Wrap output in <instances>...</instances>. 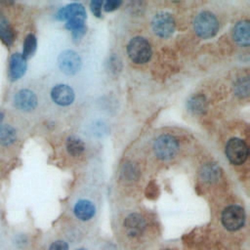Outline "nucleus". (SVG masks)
<instances>
[{"label":"nucleus","instance_id":"nucleus-17","mask_svg":"<svg viewBox=\"0 0 250 250\" xmlns=\"http://www.w3.org/2000/svg\"><path fill=\"white\" fill-rule=\"evenodd\" d=\"M37 47V40L36 37L33 34H27L23 41V47H22V57L26 60L30 58L36 51Z\"/></svg>","mask_w":250,"mask_h":250},{"label":"nucleus","instance_id":"nucleus-15","mask_svg":"<svg viewBox=\"0 0 250 250\" xmlns=\"http://www.w3.org/2000/svg\"><path fill=\"white\" fill-rule=\"evenodd\" d=\"M74 214L78 219L88 221L95 215V206L89 200H79L74 206Z\"/></svg>","mask_w":250,"mask_h":250},{"label":"nucleus","instance_id":"nucleus-27","mask_svg":"<svg viewBox=\"0 0 250 250\" xmlns=\"http://www.w3.org/2000/svg\"><path fill=\"white\" fill-rule=\"evenodd\" d=\"M163 250H172V249H163Z\"/></svg>","mask_w":250,"mask_h":250},{"label":"nucleus","instance_id":"nucleus-3","mask_svg":"<svg viewBox=\"0 0 250 250\" xmlns=\"http://www.w3.org/2000/svg\"><path fill=\"white\" fill-rule=\"evenodd\" d=\"M127 52L130 59L136 63H145L151 57L150 45L143 37L133 38L127 46Z\"/></svg>","mask_w":250,"mask_h":250},{"label":"nucleus","instance_id":"nucleus-7","mask_svg":"<svg viewBox=\"0 0 250 250\" xmlns=\"http://www.w3.org/2000/svg\"><path fill=\"white\" fill-rule=\"evenodd\" d=\"M152 29L160 37L170 36L175 29V21L170 14L160 13L152 20Z\"/></svg>","mask_w":250,"mask_h":250},{"label":"nucleus","instance_id":"nucleus-2","mask_svg":"<svg viewBox=\"0 0 250 250\" xmlns=\"http://www.w3.org/2000/svg\"><path fill=\"white\" fill-rule=\"evenodd\" d=\"M193 27L199 37L210 38L217 33L219 29V22L213 14L209 12H202L195 18Z\"/></svg>","mask_w":250,"mask_h":250},{"label":"nucleus","instance_id":"nucleus-8","mask_svg":"<svg viewBox=\"0 0 250 250\" xmlns=\"http://www.w3.org/2000/svg\"><path fill=\"white\" fill-rule=\"evenodd\" d=\"M59 66L62 72L71 75L75 74L81 67L80 57L73 51H63L59 57Z\"/></svg>","mask_w":250,"mask_h":250},{"label":"nucleus","instance_id":"nucleus-13","mask_svg":"<svg viewBox=\"0 0 250 250\" xmlns=\"http://www.w3.org/2000/svg\"><path fill=\"white\" fill-rule=\"evenodd\" d=\"M0 39L7 46H12L15 40V32L14 29L4 15V13L0 9Z\"/></svg>","mask_w":250,"mask_h":250},{"label":"nucleus","instance_id":"nucleus-20","mask_svg":"<svg viewBox=\"0 0 250 250\" xmlns=\"http://www.w3.org/2000/svg\"><path fill=\"white\" fill-rule=\"evenodd\" d=\"M218 172H219V170L216 166L208 165L203 168L201 174H202V177H204L206 179V181H211L218 177V175H219Z\"/></svg>","mask_w":250,"mask_h":250},{"label":"nucleus","instance_id":"nucleus-21","mask_svg":"<svg viewBox=\"0 0 250 250\" xmlns=\"http://www.w3.org/2000/svg\"><path fill=\"white\" fill-rule=\"evenodd\" d=\"M248 79H241L237 82L235 86V92L238 96H247L248 95Z\"/></svg>","mask_w":250,"mask_h":250},{"label":"nucleus","instance_id":"nucleus-22","mask_svg":"<svg viewBox=\"0 0 250 250\" xmlns=\"http://www.w3.org/2000/svg\"><path fill=\"white\" fill-rule=\"evenodd\" d=\"M102 6H103V1H92L90 4L91 11L96 17H101L102 16Z\"/></svg>","mask_w":250,"mask_h":250},{"label":"nucleus","instance_id":"nucleus-9","mask_svg":"<svg viewBox=\"0 0 250 250\" xmlns=\"http://www.w3.org/2000/svg\"><path fill=\"white\" fill-rule=\"evenodd\" d=\"M37 97L29 89H21L17 92L14 98L16 107L21 111H31L37 106Z\"/></svg>","mask_w":250,"mask_h":250},{"label":"nucleus","instance_id":"nucleus-10","mask_svg":"<svg viewBox=\"0 0 250 250\" xmlns=\"http://www.w3.org/2000/svg\"><path fill=\"white\" fill-rule=\"evenodd\" d=\"M26 60L20 53H15L10 58L9 78L11 81H17L21 78L26 71Z\"/></svg>","mask_w":250,"mask_h":250},{"label":"nucleus","instance_id":"nucleus-23","mask_svg":"<svg viewBox=\"0 0 250 250\" xmlns=\"http://www.w3.org/2000/svg\"><path fill=\"white\" fill-rule=\"evenodd\" d=\"M121 5V1H116V0H110L106 1L104 5V9L105 12H112L116 10L119 6Z\"/></svg>","mask_w":250,"mask_h":250},{"label":"nucleus","instance_id":"nucleus-1","mask_svg":"<svg viewBox=\"0 0 250 250\" xmlns=\"http://www.w3.org/2000/svg\"><path fill=\"white\" fill-rule=\"evenodd\" d=\"M56 18L60 21H67L65 27L74 31L85 27L84 21L86 19V11L81 4L72 3L60 9Z\"/></svg>","mask_w":250,"mask_h":250},{"label":"nucleus","instance_id":"nucleus-14","mask_svg":"<svg viewBox=\"0 0 250 250\" xmlns=\"http://www.w3.org/2000/svg\"><path fill=\"white\" fill-rule=\"evenodd\" d=\"M250 27L248 21H242L235 24L232 35L233 39L242 46H248L250 41V35H249Z\"/></svg>","mask_w":250,"mask_h":250},{"label":"nucleus","instance_id":"nucleus-24","mask_svg":"<svg viewBox=\"0 0 250 250\" xmlns=\"http://www.w3.org/2000/svg\"><path fill=\"white\" fill-rule=\"evenodd\" d=\"M49 250H68V246L66 242L62 240H57L51 244Z\"/></svg>","mask_w":250,"mask_h":250},{"label":"nucleus","instance_id":"nucleus-5","mask_svg":"<svg viewBox=\"0 0 250 250\" xmlns=\"http://www.w3.org/2000/svg\"><path fill=\"white\" fill-rule=\"evenodd\" d=\"M245 221L244 210L237 205H230L225 208L222 213V223L229 230H237Z\"/></svg>","mask_w":250,"mask_h":250},{"label":"nucleus","instance_id":"nucleus-25","mask_svg":"<svg viewBox=\"0 0 250 250\" xmlns=\"http://www.w3.org/2000/svg\"><path fill=\"white\" fill-rule=\"evenodd\" d=\"M4 119V113L3 112H0V124L2 122V120Z\"/></svg>","mask_w":250,"mask_h":250},{"label":"nucleus","instance_id":"nucleus-4","mask_svg":"<svg viewBox=\"0 0 250 250\" xmlns=\"http://www.w3.org/2000/svg\"><path fill=\"white\" fill-rule=\"evenodd\" d=\"M154 152L162 160H168L174 157L178 151L179 144L176 138L171 135H162L154 142Z\"/></svg>","mask_w":250,"mask_h":250},{"label":"nucleus","instance_id":"nucleus-16","mask_svg":"<svg viewBox=\"0 0 250 250\" xmlns=\"http://www.w3.org/2000/svg\"><path fill=\"white\" fill-rule=\"evenodd\" d=\"M17 139L15 128L9 124H0V143L3 146H11Z\"/></svg>","mask_w":250,"mask_h":250},{"label":"nucleus","instance_id":"nucleus-6","mask_svg":"<svg viewBox=\"0 0 250 250\" xmlns=\"http://www.w3.org/2000/svg\"><path fill=\"white\" fill-rule=\"evenodd\" d=\"M226 154L229 160L235 165L242 164L248 156V146L240 139L234 138L229 141L226 146Z\"/></svg>","mask_w":250,"mask_h":250},{"label":"nucleus","instance_id":"nucleus-18","mask_svg":"<svg viewBox=\"0 0 250 250\" xmlns=\"http://www.w3.org/2000/svg\"><path fill=\"white\" fill-rule=\"evenodd\" d=\"M66 148L69 154L78 156L84 151V144L80 139L76 137H69L66 142Z\"/></svg>","mask_w":250,"mask_h":250},{"label":"nucleus","instance_id":"nucleus-11","mask_svg":"<svg viewBox=\"0 0 250 250\" xmlns=\"http://www.w3.org/2000/svg\"><path fill=\"white\" fill-rule=\"evenodd\" d=\"M124 229L129 236H139L146 229V221L140 214H130L124 221Z\"/></svg>","mask_w":250,"mask_h":250},{"label":"nucleus","instance_id":"nucleus-19","mask_svg":"<svg viewBox=\"0 0 250 250\" xmlns=\"http://www.w3.org/2000/svg\"><path fill=\"white\" fill-rule=\"evenodd\" d=\"M189 107L191 110L194 112H202L203 109L205 108V101L204 98L198 96L194 97L189 101Z\"/></svg>","mask_w":250,"mask_h":250},{"label":"nucleus","instance_id":"nucleus-12","mask_svg":"<svg viewBox=\"0 0 250 250\" xmlns=\"http://www.w3.org/2000/svg\"><path fill=\"white\" fill-rule=\"evenodd\" d=\"M52 100L60 105H68L74 100V92L67 85L60 84L55 86L51 91Z\"/></svg>","mask_w":250,"mask_h":250},{"label":"nucleus","instance_id":"nucleus-26","mask_svg":"<svg viewBox=\"0 0 250 250\" xmlns=\"http://www.w3.org/2000/svg\"><path fill=\"white\" fill-rule=\"evenodd\" d=\"M77 250H85V249H83V248H81V249H77Z\"/></svg>","mask_w":250,"mask_h":250}]
</instances>
